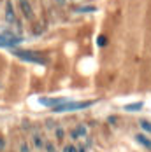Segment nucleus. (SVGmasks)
Listing matches in <instances>:
<instances>
[{
	"instance_id": "nucleus-1",
	"label": "nucleus",
	"mask_w": 151,
	"mask_h": 152,
	"mask_svg": "<svg viewBox=\"0 0 151 152\" xmlns=\"http://www.w3.org/2000/svg\"><path fill=\"white\" fill-rule=\"evenodd\" d=\"M95 103L93 100H90V102H63V103H60V105L53 107V112L55 114H61V112H76V110H83V108H88V107H91Z\"/></svg>"
},
{
	"instance_id": "nucleus-21",
	"label": "nucleus",
	"mask_w": 151,
	"mask_h": 152,
	"mask_svg": "<svg viewBox=\"0 0 151 152\" xmlns=\"http://www.w3.org/2000/svg\"><path fill=\"white\" fill-rule=\"evenodd\" d=\"M0 88H2V86H0Z\"/></svg>"
},
{
	"instance_id": "nucleus-20",
	"label": "nucleus",
	"mask_w": 151,
	"mask_h": 152,
	"mask_svg": "<svg viewBox=\"0 0 151 152\" xmlns=\"http://www.w3.org/2000/svg\"><path fill=\"white\" fill-rule=\"evenodd\" d=\"M107 121L111 122V124H114V122L118 121V119H116V117H114V115H113V117H109V119H107Z\"/></svg>"
},
{
	"instance_id": "nucleus-18",
	"label": "nucleus",
	"mask_w": 151,
	"mask_h": 152,
	"mask_svg": "<svg viewBox=\"0 0 151 152\" xmlns=\"http://www.w3.org/2000/svg\"><path fill=\"white\" fill-rule=\"evenodd\" d=\"M4 149H5V140H4V138L0 137V152L4 151Z\"/></svg>"
},
{
	"instance_id": "nucleus-3",
	"label": "nucleus",
	"mask_w": 151,
	"mask_h": 152,
	"mask_svg": "<svg viewBox=\"0 0 151 152\" xmlns=\"http://www.w3.org/2000/svg\"><path fill=\"white\" fill-rule=\"evenodd\" d=\"M23 39L18 37L11 31H0V47H14L18 44H21Z\"/></svg>"
},
{
	"instance_id": "nucleus-2",
	"label": "nucleus",
	"mask_w": 151,
	"mask_h": 152,
	"mask_svg": "<svg viewBox=\"0 0 151 152\" xmlns=\"http://www.w3.org/2000/svg\"><path fill=\"white\" fill-rule=\"evenodd\" d=\"M14 56H18L19 60H23V61L37 63V65H46V63H47V60H46L42 54L33 53V51H14Z\"/></svg>"
},
{
	"instance_id": "nucleus-12",
	"label": "nucleus",
	"mask_w": 151,
	"mask_h": 152,
	"mask_svg": "<svg viewBox=\"0 0 151 152\" xmlns=\"http://www.w3.org/2000/svg\"><path fill=\"white\" fill-rule=\"evenodd\" d=\"M106 44H107V37H106V35H98V37H97V46L104 47Z\"/></svg>"
},
{
	"instance_id": "nucleus-10",
	"label": "nucleus",
	"mask_w": 151,
	"mask_h": 152,
	"mask_svg": "<svg viewBox=\"0 0 151 152\" xmlns=\"http://www.w3.org/2000/svg\"><path fill=\"white\" fill-rule=\"evenodd\" d=\"M32 143H33V147H35V149H39V151H41V149H44V140H42V137H41L39 133H35V135L32 137Z\"/></svg>"
},
{
	"instance_id": "nucleus-16",
	"label": "nucleus",
	"mask_w": 151,
	"mask_h": 152,
	"mask_svg": "<svg viewBox=\"0 0 151 152\" xmlns=\"http://www.w3.org/2000/svg\"><path fill=\"white\" fill-rule=\"evenodd\" d=\"M19 152H30V147H28L27 142H21V145H19Z\"/></svg>"
},
{
	"instance_id": "nucleus-15",
	"label": "nucleus",
	"mask_w": 151,
	"mask_h": 152,
	"mask_svg": "<svg viewBox=\"0 0 151 152\" xmlns=\"http://www.w3.org/2000/svg\"><path fill=\"white\" fill-rule=\"evenodd\" d=\"M44 149H46L47 152H58L56 149H55V145H53L51 142H47V143H44Z\"/></svg>"
},
{
	"instance_id": "nucleus-11",
	"label": "nucleus",
	"mask_w": 151,
	"mask_h": 152,
	"mask_svg": "<svg viewBox=\"0 0 151 152\" xmlns=\"http://www.w3.org/2000/svg\"><path fill=\"white\" fill-rule=\"evenodd\" d=\"M74 11L76 12H95L97 7H95V5H77Z\"/></svg>"
},
{
	"instance_id": "nucleus-7",
	"label": "nucleus",
	"mask_w": 151,
	"mask_h": 152,
	"mask_svg": "<svg viewBox=\"0 0 151 152\" xmlns=\"http://www.w3.org/2000/svg\"><path fill=\"white\" fill-rule=\"evenodd\" d=\"M63 102H67V98H39V103L44 107H56L60 105V103H63Z\"/></svg>"
},
{
	"instance_id": "nucleus-9",
	"label": "nucleus",
	"mask_w": 151,
	"mask_h": 152,
	"mask_svg": "<svg viewBox=\"0 0 151 152\" xmlns=\"http://www.w3.org/2000/svg\"><path fill=\"white\" fill-rule=\"evenodd\" d=\"M142 107H144V103H142V102H135V103H127L123 108H125L127 112H139Z\"/></svg>"
},
{
	"instance_id": "nucleus-4",
	"label": "nucleus",
	"mask_w": 151,
	"mask_h": 152,
	"mask_svg": "<svg viewBox=\"0 0 151 152\" xmlns=\"http://www.w3.org/2000/svg\"><path fill=\"white\" fill-rule=\"evenodd\" d=\"M19 9H21V12L27 19H33V9H32L28 0H19Z\"/></svg>"
},
{
	"instance_id": "nucleus-17",
	"label": "nucleus",
	"mask_w": 151,
	"mask_h": 152,
	"mask_svg": "<svg viewBox=\"0 0 151 152\" xmlns=\"http://www.w3.org/2000/svg\"><path fill=\"white\" fill-rule=\"evenodd\" d=\"M55 135H56L58 140H63V135H65V133H63V129H61V128H56V129H55Z\"/></svg>"
},
{
	"instance_id": "nucleus-5",
	"label": "nucleus",
	"mask_w": 151,
	"mask_h": 152,
	"mask_svg": "<svg viewBox=\"0 0 151 152\" xmlns=\"http://www.w3.org/2000/svg\"><path fill=\"white\" fill-rule=\"evenodd\" d=\"M5 21L7 23H16V12H14V7H13V2L7 0L5 2Z\"/></svg>"
},
{
	"instance_id": "nucleus-19",
	"label": "nucleus",
	"mask_w": 151,
	"mask_h": 152,
	"mask_svg": "<svg viewBox=\"0 0 151 152\" xmlns=\"http://www.w3.org/2000/svg\"><path fill=\"white\" fill-rule=\"evenodd\" d=\"M77 152H86V147H84V145H79V147H77Z\"/></svg>"
},
{
	"instance_id": "nucleus-14",
	"label": "nucleus",
	"mask_w": 151,
	"mask_h": 152,
	"mask_svg": "<svg viewBox=\"0 0 151 152\" xmlns=\"http://www.w3.org/2000/svg\"><path fill=\"white\" fill-rule=\"evenodd\" d=\"M63 152H77V147L72 145V143H69V145H65V147H63Z\"/></svg>"
},
{
	"instance_id": "nucleus-6",
	"label": "nucleus",
	"mask_w": 151,
	"mask_h": 152,
	"mask_svg": "<svg viewBox=\"0 0 151 152\" xmlns=\"http://www.w3.org/2000/svg\"><path fill=\"white\" fill-rule=\"evenodd\" d=\"M86 135H88V128L84 126V124H79L76 129H72L70 131V137H72V140H79V138H86Z\"/></svg>"
},
{
	"instance_id": "nucleus-8",
	"label": "nucleus",
	"mask_w": 151,
	"mask_h": 152,
	"mask_svg": "<svg viewBox=\"0 0 151 152\" xmlns=\"http://www.w3.org/2000/svg\"><path fill=\"white\" fill-rule=\"evenodd\" d=\"M135 140L137 143H141L144 149H148V151H151V140L146 135H142V133H139V135H135Z\"/></svg>"
},
{
	"instance_id": "nucleus-13",
	"label": "nucleus",
	"mask_w": 151,
	"mask_h": 152,
	"mask_svg": "<svg viewBox=\"0 0 151 152\" xmlns=\"http://www.w3.org/2000/svg\"><path fill=\"white\" fill-rule=\"evenodd\" d=\"M139 126L146 131V133H151V122H148V121H141L139 122Z\"/></svg>"
}]
</instances>
